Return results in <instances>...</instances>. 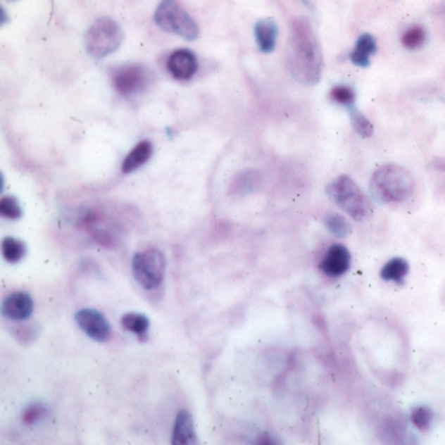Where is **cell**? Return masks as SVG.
<instances>
[{
	"label": "cell",
	"mask_w": 445,
	"mask_h": 445,
	"mask_svg": "<svg viewBox=\"0 0 445 445\" xmlns=\"http://www.w3.org/2000/svg\"><path fill=\"white\" fill-rule=\"evenodd\" d=\"M330 97L334 99L337 104H341L344 106L349 107L356 105V93L353 88L347 85H337L330 92Z\"/></svg>",
	"instance_id": "cell-25"
},
{
	"label": "cell",
	"mask_w": 445,
	"mask_h": 445,
	"mask_svg": "<svg viewBox=\"0 0 445 445\" xmlns=\"http://www.w3.org/2000/svg\"><path fill=\"white\" fill-rule=\"evenodd\" d=\"M35 311L33 298L25 292H15L7 295L1 303V313L9 320L24 321Z\"/></svg>",
	"instance_id": "cell-9"
},
{
	"label": "cell",
	"mask_w": 445,
	"mask_h": 445,
	"mask_svg": "<svg viewBox=\"0 0 445 445\" xmlns=\"http://www.w3.org/2000/svg\"><path fill=\"white\" fill-rule=\"evenodd\" d=\"M414 178L409 170L388 163L375 171L370 180L371 195L377 203L391 204L408 200L414 191Z\"/></svg>",
	"instance_id": "cell-2"
},
{
	"label": "cell",
	"mask_w": 445,
	"mask_h": 445,
	"mask_svg": "<svg viewBox=\"0 0 445 445\" xmlns=\"http://www.w3.org/2000/svg\"><path fill=\"white\" fill-rule=\"evenodd\" d=\"M47 413V408L41 402H33L23 413V420L27 426H32L44 418Z\"/></svg>",
	"instance_id": "cell-26"
},
{
	"label": "cell",
	"mask_w": 445,
	"mask_h": 445,
	"mask_svg": "<svg viewBox=\"0 0 445 445\" xmlns=\"http://www.w3.org/2000/svg\"><path fill=\"white\" fill-rule=\"evenodd\" d=\"M84 225L96 241L106 247H114L118 242V232L114 223L107 221L101 214L89 213L84 218Z\"/></svg>",
	"instance_id": "cell-12"
},
{
	"label": "cell",
	"mask_w": 445,
	"mask_h": 445,
	"mask_svg": "<svg viewBox=\"0 0 445 445\" xmlns=\"http://www.w3.org/2000/svg\"><path fill=\"white\" fill-rule=\"evenodd\" d=\"M255 38L260 51L265 54L272 53L276 49L278 38L276 21L272 18L258 20L255 25Z\"/></svg>",
	"instance_id": "cell-14"
},
{
	"label": "cell",
	"mask_w": 445,
	"mask_h": 445,
	"mask_svg": "<svg viewBox=\"0 0 445 445\" xmlns=\"http://www.w3.org/2000/svg\"><path fill=\"white\" fill-rule=\"evenodd\" d=\"M0 214L8 220H20L23 215V209L18 204V199L13 196H4L0 200Z\"/></svg>",
	"instance_id": "cell-24"
},
{
	"label": "cell",
	"mask_w": 445,
	"mask_h": 445,
	"mask_svg": "<svg viewBox=\"0 0 445 445\" xmlns=\"http://www.w3.org/2000/svg\"><path fill=\"white\" fill-rule=\"evenodd\" d=\"M125 35L115 20L101 18L96 20L84 37L85 50L93 59H104L115 53L122 45Z\"/></svg>",
	"instance_id": "cell-4"
},
{
	"label": "cell",
	"mask_w": 445,
	"mask_h": 445,
	"mask_svg": "<svg viewBox=\"0 0 445 445\" xmlns=\"http://www.w3.org/2000/svg\"><path fill=\"white\" fill-rule=\"evenodd\" d=\"M426 38H427V33L425 27L422 25H413L403 32V35L401 37V42L403 47L409 50H417L425 45Z\"/></svg>",
	"instance_id": "cell-21"
},
{
	"label": "cell",
	"mask_w": 445,
	"mask_h": 445,
	"mask_svg": "<svg viewBox=\"0 0 445 445\" xmlns=\"http://www.w3.org/2000/svg\"><path fill=\"white\" fill-rule=\"evenodd\" d=\"M1 253H3V258H6L8 263L15 264L21 261L27 255V246L20 239L7 237L1 242Z\"/></svg>",
	"instance_id": "cell-18"
},
{
	"label": "cell",
	"mask_w": 445,
	"mask_h": 445,
	"mask_svg": "<svg viewBox=\"0 0 445 445\" xmlns=\"http://www.w3.org/2000/svg\"><path fill=\"white\" fill-rule=\"evenodd\" d=\"M171 439L174 445L197 444L195 423L191 413H188L187 410H180L177 414Z\"/></svg>",
	"instance_id": "cell-13"
},
{
	"label": "cell",
	"mask_w": 445,
	"mask_h": 445,
	"mask_svg": "<svg viewBox=\"0 0 445 445\" xmlns=\"http://www.w3.org/2000/svg\"><path fill=\"white\" fill-rule=\"evenodd\" d=\"M153 154V144L149 140H143L128 153L122 165V171L125 174H130L134 170L140 169L148 161L151 160Z\"/></svg>",
	"instance_id": "cell-16"
},
{
	"label": "cell",
	"mask_w": 445,
	"mask_h": 445,
	"mask_svg": "<svg viewBox=\"0 0 445 445\" xmlns=\"http://www.w3.org/2000/svg\"><path fill=\"white\" fill-rule=\"evenodd\" d=\"M80 330L97 342H106L111 337V325L104 313L94 308H82L75 313Z\"/></svg>",
	"instance_id": "cell-8"
},
{
	"label": "cell",
	"mask_w": 445,
	"mask_h": 445,
	"mask_svg": "<svg viewBox=\"0 0 445 445\" xmlns=\"http://www.w3.org/2000/svg\"><path fill=\"white\" fill-rule=\"evenodd\" d=\"M327 195L334 204L346 212L358 222L365 221L372 214L371 200L359 188L356 182L347 175L333 179L327 186Z\"/></svg>",
	"instance_id": "cell-3"
},
{
	"label": "cell",
	"mask_w": 445,
	"mask_h": 445,
	"mask_svg": "<svg viewBox=\"0 0 445 445\" xmlns=\"http://www.w3.org/2000/svg\"><path fill=\"white\" fill-rule=\"evenodd\" d=\"M350 113V119H351V125L354 127L356 134H359L363 139H368L374 134V125L365 118L358 108L356 105L347 108Z\"/></svg>",
	"instance_id": "cell-22"
},
{
	"label": "cell",
	"mask_w": 445,
	"mask_h": 445,
	"mask_svg": "<svg viewBox=\"0 0 445 445\" xmlns=\"http://www.w3.org/2000/svg\"><path fill=\"white\" fill-rule=\"evenodd\" d=\"M120 322L125 330L134 333L136 336H145L151 327L149 319L143 313H136V312H130L123 315Z\"/></svg>",
	"instance_id": "cell-19"
},
{
	"label": "cell",
	"mask_w": 445,
	"mask_h": 445,
	"mask_svg": "<svg viewBox=\"0 0 445 445\" xmlns=\"http://www.w3.org/2000/svg\"><path fill=\"white\" fill-rule=\"evenodd\" d=\"M322 53L319 39L311 23L304 18H296L290 27L287 46V67L299 84L311 87L321 79Z\"/></svg>",
	"instance_id": "cell-1"
},
{
	"label": "cell",
	"mask_w": 445,
	"mask_h": 445,
	"mask_svg": "<svg viewBox=\"0 0 445 445\" xmlns=\"http://www.w3.org/2000/svg\"><path fill=\"white\" fill-rule=\"evenodd\" d=\"M376 50H377V45H376L375 37L370 33H363L356 39V47L350 53V61L353 62V64H356V67L365 68L370 65L371 56L376 53Z\"/></svg>",
	"instance_id": "cell-15"
},
{
	"label": "cell",
	"mask_w": 445,
	"mask_h": 445,
	"mask_svg": "<svg viewBox=\"0 0 445 445\" xmlns=\"http://www.w3.org/2000/svg\"><path fill=\"white\" fill-rule=\"evenodd\" d=\"M149 72L140 64H128L116 68L113 73V85L122 96L134 97L146 89Z\"/></svg>",
	"instance_id": "cell-7"
},
{
	"label": "cell",
	"mask_w": 445,
	"mask_h": 445,
	"mask_svg": "<svg viewBox=\"0 0 445 445\" xmlns=\"http://www.w3.org/2000/svg\"><path fill=\"white\" fill-rule=\"evenodd\" d=\"M409 263L405 258H394L389 260L380 272L384 281H392L396 284H403L405 277L409 273Z\"/></svg>",
	"instance_id": "cell-17"
},
{
	"label": "cell",
	"mask_w": 445,
	"mask_h": 445,
	"mask_svg": "<svg viewBox=\"0 0 445 445\" xmlns=\"http://www.w3.org/2000/svg\"><path fill=\"white\" fill-rule=\"evenodd\" d=\"M351 263L350 251L344 244H333L327 251L321 261L320 269L324 275L339 277L345 275Z\"/></svg>",
	"instance_id": "cell-11"
},
{
	"label": "cell",
	"mask_w": 445,
	"mask_h": 445,
	"mask_svg": "<svg viewBox=\"0 0 445 445\" xmlns=\"http://www.w3.org/2000/svg\"><path fill=\"white\" fill-rule=\"evenodd\" d=\"M411 423L420 431H427L434 422V411L428 406H417L411 411Z\"/></svg>",
	"instance_id": "cell-23"
},
{
	"label": "cell",
	"mask_w": 445,
	"mask_h": 445,
	"mask_svg": "<svg viewBox=\"0 0 445 445\" xmlns=\"http://www.w3.org/2000/svg\"><path fill=\"white\" fill-rule=\"evenodd\" d=\"M324 223L332 235L336 238H346L351 232V225L346 218L339 213H330L324 217Z\"/></svg>",
	"instance_id": "cell-20"
},
{
	"label": "cell",
	"mask_w": 445,
	"mask_h": 445,
	"mask_svg": "<svg viewBox=\"0 0 445 445\" xmlns=\"http://www.w3.org/2000/svg\"><path fill=\"white\" fill-rule=\"evenodd\" d=\"M134 280L145 290H154L163 282L166 258L160 249H149L137 252L132 258Z\"/></svg>",
	"instance_id": "cell-6"
},
{
	"label": "cell",
	"mask_w": 445,
	"mask_h": 445,
	"mask_svg": "<svg viewBox=\"0 0 445 445\" xmlns=\"http://www.w3.org/2000/svg\"><path fill=\"white\" fill-rule=\"evenodd\" d=\"M154 23L163 32L182 37L186 41H195L200 33L195 20L175 0L161 1L154 12Z\"/></svg>",
	"instance_id": "cell-5"
},
{
	"label": "cell",
	"mask_w": 445,
	"mask_h": 445,
	"mask_svg": "<svg viewBox=\"0 0 445 445\" xmlns=\"http://www.w3.org/2000/svg\"><path fill=\"white\" fill-rule=\"evenodd\" d=\"M197 58L187 49H179L171 54L168 61L170 75L177 80H189L197 71Z\"/></svg>",
	"instance_id": "cell-10"
}]
</instances>
